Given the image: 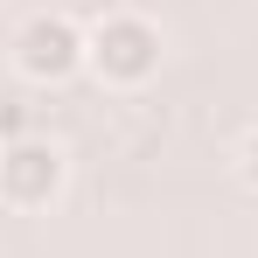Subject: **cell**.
<instances>
[{
    "instance_id": "6da1fadb",
    "label": "cell",
    "mask_w": 258,
    "mask_h": 258,
    "mask_svg": "<svg viewBox=\"0 0 258 258\" xmlns=\"http://www.w3.org/2000/svg\"><path fill=\"white\" fill-rule=\"evenodd\" d=\"M91 63L105 84H147L161 70V28L140 21V14H112L91 28Z\"/></svg>"
},
{
    "instance_id": "7a4b0ae2",
    "label": "cell",
    "mask_w": 258,
    "mask_h": 258,
    "mask_svg": "<svg viewBox=\"0 0 258 258\" xmlns=\"http://www.w3.org/2000/svg\"><path fill=\"white\" fill-rule=\"evenodd\" d=\"M91 56V42L63 21V14H35L28 28H21V42H14V63H21V77H35V84H63L77 63Z\"/></svg>"
},
{
    "instance_id": "3957f363",
    "label": "cell",
    "mask_w": 258,
    "mask_h": 258,
    "mask_svg": "<svg viewBox=\"0 0 258 258\" xmlns=\"http://www.w3.org/2000/svg\"><path fill=\"white\" fill-rule=\"evenodd\" d=\"M63 188V154L49 147V140H7L0 147V196L14 203V210H35Z\"/></svg>"
},
{
    "instance_id": "277c9868",
    "label": "cell",
    "mask_w": 258,
    "mask_h": 258,
    "mask_svg": "<svg viewBox=\"0 0 258 258\" xmlns=\"http://www.w3.org/2000/svg\"><path fill=\"white\" fill-rule=\"evenodd\" d=\"M244 181L258 188V133H251V147H244Z\"/></svg>"
}]
</instances>
